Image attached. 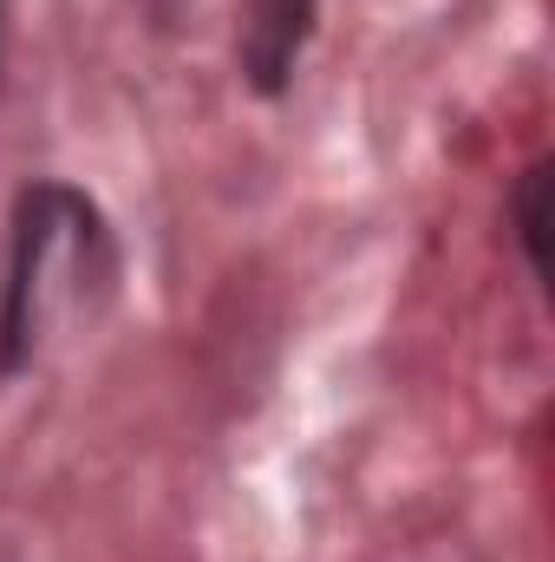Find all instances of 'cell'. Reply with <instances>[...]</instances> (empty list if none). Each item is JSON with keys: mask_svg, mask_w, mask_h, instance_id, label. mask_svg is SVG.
I'll return each mask as SVG.
<instances>
[{"mask_svg": "<svg viewBox=\"0 0 555 562\" xmlns=\"http://www.w3.org/2000/svg\"><path fill=\"white\" fill-rule=\"evenodd\" d=\"M92 243H99V216L72 190L39 183L20 196L13 262H7V294H0V373L33 360L46 321L72 301V281L86 276Z\"/></svg>", "mask_w": 555, "mask_h": 562, "instance_id": "cell-1", "label": "cell"}, {"mask_svg": "<svg viewBox=\"0 0 555 562\" xmlns=\"http://www.w3.org/2000/svg\"><path fill=\"white\" fill-rule=\"evenodd\" d=\"M517 229H523L530 262L543 269V262H550V164H536V170L523 177V190H517Z\"/></svg>", "mask_w": 555, "mask_h": 562, "instance_id": "cell-3", "label": "cell"}, {"mask_svg": "<svg viewBox=\"0 0 555 562\" xmlns=\"http://www.w3.org/2000/svg\"><path fill=\"white\" fill-rule=\"evenodd\" d=\"M307 33H314V0H249L242 46H236L242 79L275 99L287 86V72H294V59H301V46H307Z\"/></svg>", "mask_w": 555, "mask_h": 562, "instance_id": "cell-2", "label": "cell"}]
</instances>
